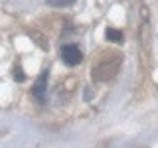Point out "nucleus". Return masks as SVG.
<instances>
[{"label": "nucleus", "mask_w": 158, "mask_h": 148, "mask_svg": "<svg viewBox=\"0 0 158 148\" xmlns=\"http://www.w3.org/2000/svg\"><path fill=\"white\" fill-rule=\"evenodd\" d=\"M118 65H121V59L118 57H115L113 61L111 59L101 61L97 67H93V79H95V81H107V79H111L117 73Z\"/></svg>", "instance_id": "obj_1"}, {"label": "nucleus", "mask_w": 158, "mask_h": 148, "mask_svg": "<svg viewBox=\"0 0 158 148\" xmlns=\"http://www.w3.org/2000/svg\"><path fill=\"white\" fill-rule=\"evenodd\" d=\"M61 59L67 63V65H77V63H81V59H83V53H81V49H79L75 43H67V46H63L61 47Z\"/></svg>", "instance_id": "obj_2"}, {"label": "nucleus", "mask_w": 158, "mask_h": 148, "mask_svg": "<svg viewBox=\"0 0 158 148\" xmlns=\"http://www.w3.org/2000/svg\"><path fill=\"white\" fill-rule=\"evenodd\" d=\"M48 75H49V69H44V71H42V73L38 75V79H36V85H34V89H32L34 97H36L38 101H44V99H46V89H48Z\"/></svg>", "instance_id": "obj_3"}, {"label": "nucleus", "mask_w": 158, "mask_h": 148, "mask_svg": "<svg viewBox=\"0 0 158 148\" xmlns=\"http://www.w3.org/2000/svg\"><path fill=\"white\" fill-rule=\"evenodd\" d=\"M105 36H107L109 42H115V43H121L123 42V34L118 32V30H115V28H107Z\"/></svg>", "instance_id": "obj_4"}, {"label": "nucleus", "mask_w": 158, "mask_h": 148, "mask_svg": "<svg viewBox=\"0 0 158 148\" xmlns=\"http://www.w3.org/2000/svg\"><path fill=\"white\" fill-rule=\"evenodd\" d=\"M46 2L49 4V6H53V8H63V6H69V4H73L75 0H46Z\"/></svg>", "instance_id": "obj_5"}, {"label": "nucleus", "mask_w": 158, "mask_h": 148, "mask_svg": "<svg viewBox=\"0 0 158 148\" xmlns=\"http://www.w3.org/2000/svg\"><path fill=\"white\" fill-rule=\"evenodd\" d=\"M14 77H16L18 81H24V73L20 71V67H16V69H14Z\"/></svg>", "instance_id": "obj_6"}]
</instances>
